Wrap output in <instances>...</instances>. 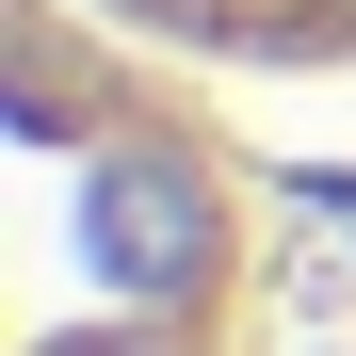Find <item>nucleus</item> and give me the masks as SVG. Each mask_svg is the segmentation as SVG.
Masks as SVG:
<instances>
[{
    "instance_id": "nucleus-1",
    "label": "nucleus",
    "mask_w": 356,
    "mask_h": 356,
    "mask_svg": "<svg viewBox=\"0 0 356 356\" xmlns=\"http://www.w3.org/2000/svg\"><path fill=\"white\" fill-rule=\"evenodd\" d=\"M17 356H259V211L97 0H17Z\"/></svg>"
},
{
    "instance_id": "nucleus-2",
    "label": "nucleus",
    "mask_w": 356,
    "mask_h": 356,
    "mask_svg": "<svg viewBox=\"0 0 356 356\" xmlns=\"http://www.w3.org/2000/svg\"><path fill=\"white\" fill-rule=\"evenodd\" d=\"M130 49H211V65H356V0H97Z\"/></svg>"
}]
</instances>
